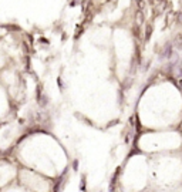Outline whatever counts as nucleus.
<instances>
[{
    "mask_svg": "<svg viewBox=\"0 0 182 192\" xmlns=\"http://www.w3.org/2000/svg\"><path fill=\"white\" fill-rule=\"evenodd\" d=\"M17 178L21 187L29 192H53L54 189V184L50 178L34 169H20Z\"/></svg>",
    "mask_w": 182,
    "mask_h": 192,
    "instance_id": "nucleus-1",
    "label": "nucleus"
},
{
    "mask_svg": "<svg viewBox=\"0 0 182 192\" xmlns=\"http://www.w3.org/2000/svg\"><path fill=\"white\" fill-rule=\"evenodd\" d=\"M17 175H19V171L10 161L0 159V191L9 187Z\"/></svg>",
    "mask_w": 182,
    "mask_h": 192,
    "instance_id": "nucleus-2",
    "label": "nucleus"
},
{
    "mask_svg": "<svg viewBox=\"0 0 182 192\" xmlns=\"http://www.w3.org/2000/svg\"><path fill=\"white\" fill-rule=\"evenodd\" d=\"M0 192H29V191L24 189V188L19 184V185H9V187H6L5 189H2Z\"/></svg>",
    "mask_w": 182,
    "mask_h": 192,
    "instance_id": "nucleus-3",
    "label": "nucleus"
}]
</instances>
